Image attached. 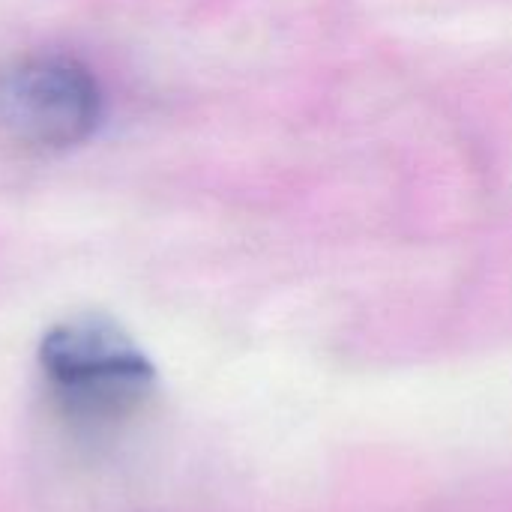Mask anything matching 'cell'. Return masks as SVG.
Segmentation results:
<instances>
[{
	"mask_svg": "<svg viewBox=\"0 0 512 512\" xmlns=\"http://www.w3.org/2000/svg\"><path fill=\"white\" fill-rule=\"evenodd\" d=\"M39 369L57 411L87 432L129 420L156 384L144 351L114 321L96 315L51 327L39 345Z\"/></svg>",
	"mask_w": 512,
	"mask_h": 512,
	"instance_id": "cell-1",
	"label": "cell"
},
{
	"mask_svg": "<svg viewBox=\"0 0 512 512\" xmlns=\"http://www.w3.org/2000/svg\"><path fill=\"white\" fill-rule=\"evenodd\" d=\"M102 117L93 72L63 54H30L0 66V135L24 150L84 144Z\"/></svg>",
	"mask_w": 512,
	"mask_h": 512,
	"instance_id": "cell-2",
	"label": "cell"
}]
</instances>
